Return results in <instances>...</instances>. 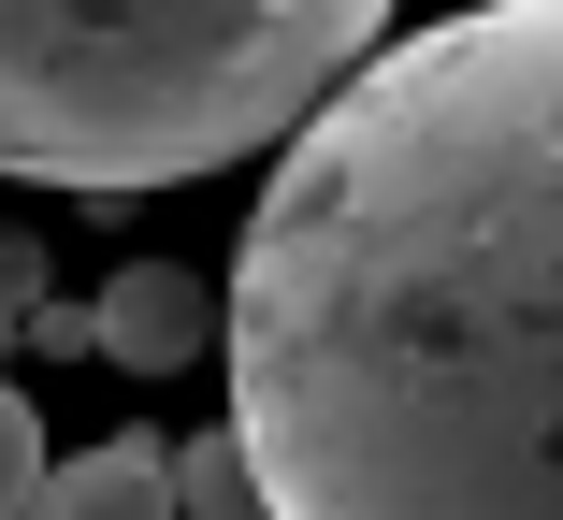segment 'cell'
Masks as SVG:
<instances>
[{"label": "cell", "instance_id": "1", "mask_svg": "<svg viewBox=\"0 0 563 520\" xmlns=\"http://www.w3.org/2000/svg\"><path fill=\"white\" fill-rule=\"evenodd\" d=\"M217 362L261 520H563V0L376 44L275 145Z\"/></svg>", "mask_w": 563, "mask_h": 520}, {"label": "cell", "instance_id": "2", "mask_svg": "<svg viewBox=\"0 0 563 520\" xmlns=\"http://www.w3.org/2000/svg\"><path fill=\"white\" fill-rule=\"evenodd\" d=\"M390 0H0V188H188L289 145Z\"/></svg>", "mask_w": 563, "mask_h": 520}, {"label": "cell", "instance_id": "3", "mask_svg": "<svg viewBox=\"0 0 563 520\" xmlns=\"http://www.w3.org/2000/svg\"><path fill=\"white\" fill-rule=\"evenodd\" d=\"M87 347H101V362H131V376H174V362H202V347H217V303H202V275H188V261H131V275H101Z\"/></svg>", "mask_w": 563, "mask_h": 520}, {"label": "cell", "instance_id": "4", "mask_svg": "<svg viewBox=\"0 0 563 520\" xmlns=\"http://www.w3.org/2000/svg\"><path fill=\"white\" fill-rule=\"evenodd\" d=\"M30 520H174V449L159 434H101V449H73L44 477Z\"/></svg>", "mask_w": 563, "mask_h": 520}, {"label": "cell", "instance_id": "5", "mask_svg": "<svg viewBox=\"0 0 563 520\" xmlns=\"http://www.w3.org/2000/svg\"><path fill=\"white\" fill-rule=\"evenodd\" d=\"M174 520H261V477H246V449H232V434L174 449Z\"/></svg>", "mask_w": 563, "mask_h": 520}, {"label": "cell", "instance_id": "6", "mask_svg": "<svg viewBox=\"0 0 563 520\" xmlns=\"http://www.w3.org/2000/svg\"><path fill=\"white\" fill-rule=\"evenodd\" d=\"M44 477H58V449H44V420H30V390L0 376V520H30Z\"/></svg>", "mask_w": 563, "mask_h": 520}]
</instances>
